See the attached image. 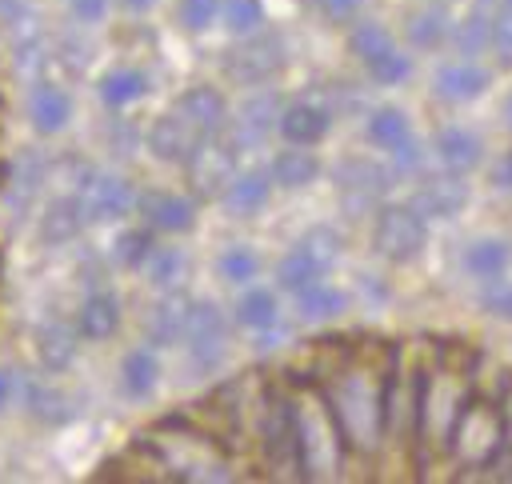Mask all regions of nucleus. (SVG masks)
<instances>
[{"label":"nucleus","instance_id":"f257e3e1","mask_svg":"<svg viewBox=\"0 0 512 484\" xmlns=\"http://www.w3.org/2000/svg\"><path fill=\"white\" fill-rule=\"evenodd\" d=\"M324 404L336 420L344 448L364 452V456L380 448L388 432V380H376L364 368H344L324 388Z\"/></svg>","mask_w":512,"mask_h":484},{"label":"nucleus","instance_id":"f03ea898","mask_svg":"<svg viewBox=\"0 0 512 484\" xmlns=\"http://www.w3.org/2000/svg\"><path fill=\"white\" fill-rule=\"evenodd\" d=\"M292 408V444H296V472L304 480H332L340 472V432L324 400H288Z\"/></svg>","mask_w":512,"mask_h":484},{"label":"nucleus","instance_id":"7ed1b4c3","mask_svg":"<svg viewBox=\"0 0 512 484\" xmlns=\"http://www.w3.org/2000/svg\"><path fill=\"white\" fill-rule=\"evenodd\" d=\"M452 460L460 468H488L500 452H504V416L500 404L480 400V396H464L452 428H448V444Z\"/></svg>","mask_w":512,"mask_h":484},{"label":"nucleus","instance_id":"20e7f679","mask_svg":"<svg viewBox=\"0 0 512 484\" xmlns=\"http://www.w3.org/2000/svg\"><path fill=\"white\" fill-rule=\"evenodd\" d=\"M376 252L392 264H408L424 252L428 244V220L412 204H384L376 208Z\"/></svg>","mask_w":512,"mask_h":484},{"label":"nucleus","instance_id":"39448f33","mask_svg":"<svg viewBox=\"0 0 512 484\" xmlns=\"http://www.w3.org/2000/svg\"><path fill=\"white\" fill-rule=\"evenodd\" d=\"M288 64V48L276 32H252V40H240L236 48H228L224 56V76L244 84V88H256L264 80H272L280 68Z\"/></svg>","mask_w":512,"mask_h":484},{"label":"nucleus","instance_id":"423d86ee","mask_svg":"<svg viewBox=\"0 0 512 484\" xmlns=\"http://www.w3.org/2000/svg\"><path fill=\"white\" fill-rule=\"evenodd\" d=\"M184 344H188V360L196 368H216L228 352V324L224 312L212 300H192L188 308V324H184Z\"/></svg>","mask_w":512,"mask_h":484},{"label":"nucleus","instance_id":"0eeeda50","mask_svg":"<svg viewBox=\"0 0 512 484\" xmlns=\"http://www.w3.org/2000/svg\"><path fill=\"white\" fill-rule=\"evenodd\" d=\"M204 140H208V132H204L180 104H172V108L148 128V152H152L156 160H164V164H184Z\"/></svg>","mask_w":512,"mask_h":484},{"label":"nucleus","instance_id":"6e6552de","mask_svg":"<svg viewBox=\"0 0 512 484\" xmlns=\"http://www.w3.org/2000/svg\"><path fill=\"white\" fill-rule=\"evenodd\" d=\"M184 164H188V184L196 188V196H204V200L224 196L228 180L236 176V144L232 140H220V132H216Z\"/></svg>","mask_w":512,"mask_h":484},{"label":"nucleus","instance_id":"1a4fd4ad","mask_svg":"<svg viewBox=\"0 0 512 484\" xmlns=\"http://www.w3.org/2000/svg\"><path fill=\"white\" fill-rule=\"evenodd\" d=\"M408 204H412L424 220H452V216L464 212V204H468V184L460 180V172L448 168V172L424 176V180L412 188Z\"/></svg>","mask_w":512,"mask_h":484},{"label":"nucleus","instance_id":"9d476101","mask_svg":"<svg viewBox=\"0 0 512 484\" xmlns=\"http://www.w3.org/2000/svg\"><path fill=\"white\" fill-rule=\"evenodd\" d=\"M280 96L276 92H248L244 96V104L236 108V116L228 120V140L236 144V152H248V148H256L272 128H276V120H280Z\"/></svg>","mask_w":512,"mask_h":484},{"label":"nucleus","instance_id":"9b49d317","mask_svg":"<svg viewBox=\"0 0 512 484\" xmlns=\"http://www.w3.org/2000/svg\"><path fill=\"white\" fill-rule=\"evenodd\" d=\"M80 208H84V220H116L124 216L132 204H136V192L124 176H108V172H92L84 184H80Z\"/></svg>","mask_w":512,"mask_h":484},{"label":"nucleus","instance_id":"f8f14e48","mask_svg":"<svg viewBox=\"0 0 512 484\" xmlns=\"http://www.w3.org/2000/svg\"><path fill=\"white\" fill-rule=\"evenodd\" d=\"M388 184V172L368 156H348L336 164V188L348 204H376Z\"/></svg>","mask_w":512,"mask_h":484},{"label":"nucleus","instance_id":"ddd939ff","mask_svg":"<svg viewBox=\"0 0 512 484\" xmlns=\"http://www.w3.org/2000/svg\"><path fill=\"white\" fill-rule=\"evenodd\" d=\"M136 208L152 232H188L196 224V204L180 192H144L136 196Z\"/></svg>","mask_w":512,"mask_h":484},{"label":"nucleus","instance_id":"4468645a","mask_svg":"<svg viewBox=\"0 0 512 484\" xmlns=\"http://www.w3.org/2000/svg\"><path fill=\"white\" fill-rule=\"evenodd\" d=\"M332 128V112L316 100H296V104H284L280 108V120H276V132L288 140V144H320Z\"/></svg>","mask_w":512,"mask_h":484},{"label":"nucleus","instance_id":"2eb2a0df","mask_svg":"<svg viewBox=\"0 0 512 484\" xmlns=\"http://www.w3.org/2000/svg\"><path fill=\"white\" fill-rule=\"evenodd\" d=\"M28 120H32V128H36L40 136L64 132L68 120H72V96H68L60 84L40 80V84L28 92Z\"/></svg>","mask_w":512,"mask_h":484},{"label":"nucleus","instance_id":"dca6fc26","mask_svg":"<svg viewBox=\"0 0 512 484\" xmlns=\"http://www.w3.org/2000/svg\"><path fill=\"white\" fill-rule=\"evenodd\" d=\"M488 84H492L488 68H480V64H472V60L444 64V68H436V76H432L436 96H440V100H452V104L476 100L480 92H488Z\"/></svg>","mask_w":512,"mask_h":484},{"label":"nucleus","instance_id":"f3484780","mask_svg":"<svg viewBox=\"0 0 512 484\" xmlns=\"http://www.w3.org/2000/svg\"><path fill=\"white\" fill-rule=\"evenodd\" d=\"M432 148H436L440 164L452 168V172H468V168H476V164L484 160V140H480L476 132L460 128V124L440 128L436 140H432Z\"/></svg>","mask_w":512,"mask_h":484},{"label":"nucleus","instance_id":"a211bd4d","mask_svg":"<svg viewBox=\"0 0 512 484\" xmlns=\"http://www.w3.org/2000/svg\"><path fill=\"white\" fill-rule=\"evenodd\" d=\"M188 308H192V300H188L180 288H176V292H164L160 304L148 312V324H144L148 340H152V344H176V340H184Z\"/></svg>","mask_w":512,"mask_h":484},{"label":"nucleus","instance_id":"6ab92c4d","mask_svg":"<svg viewBox=\"0 0 512 484\" xmlns=\"http://www.w3.org/2000/svg\"><path fill=\"white\" fill-rule=\"evenodd\" d=\"M272 196V176L252 168V172H236L224 188V204L232 216H256Z\"/></svg>","mask_w":512,"mask_h":484},{"label":"nucleus","instance_id":"aec40b11","mask_svg":"<svg viewBox=\"0 0 512 484\" xmlns=\"http://www.w3.org/2000/svg\"><path fill=\"white\" fill-rule=\"evenodd\" d=\"M512 264V244L500 240V236H480L464 248V272L476 276V280H500Z\"/></svg>","mask_w":512,"mask_h":484},{"label":"nucleus","instance_id":"412c9836","mask_svg":"<svg viewBox=\"0 0 512 484\" xmlns=\"http://www.w3.org/2000/svg\"><path fill=\"white\" fill-rule=\"evenodd\" d=\"M408 40L416 48H436L448 28H452V16H448V4L444 0H420L412 12H408Z\"/></svg>","mask_w":512,"mask_h":484},{"label":"nucleus","instance_id":"4be33fe9","mask_svg":"<svg viewBox=\"0 0 512 484\" xmlns=\"http://www.w3.org/2000/svg\"><path fill=\"white\" fill-rule=\"evenodd\" d=\"M268 176L280 188H308L320 176V160L308 152V144H292V148L276 152V160L268 164Z\"/></svg>","mask_w":512,"mask_h":484},{"label":"nucleus","instance_id":"5701e85b","mask_svg":"<svg viewBox=\"0 0 512 484\" xmlns=\"http://www.w3.org/2000/svg\"><path fill=\"white\" fill-rule=\"evenodd\" d=\"M176 104H180V108H184L208 136H216V132L228 124V104H224V96H220L212 84H196V88L180 92Z\"/></svg>","mask_w":512,"mask_h":484},{"label":"nucleus","instance_id":"b1692460","mask_svg":"<svg viewBox=\"0 0 512 484\" xmlns=\"http://www.w3.org/2000/svg\"><path fill=\"white\" fill-rule=\"evenodd\" d=\"M120 328V300L112 296V292H92L88 300H84V308H80V324H76V332L84 336V340H108L112 332Z\"/></svg>","mask_w":512,"mask_h":484},{"label":"nucleus","instance_id":"393cba45","mask_svg":"<svg viewBox=\"0 0 512 484\" xmlns=\"http://www.w3.org/2000/svg\"><path fill=\"white\" fill-rule=\"evenodd\" d=\"M84 208H80V196H60L48 204V212L40 216V240L44 244H64L72 240L80 228H84Z\"/></svg>","mask_w":512,"mask_h":484},{"label":"nucleus","instance_id":"a878e982","mask_svg":"<svg viewBox=\"0 0 512 484\" xmlns=\"http://www.w3.org/2000/svg\"><path fill=\"white\" fill-rule=\"evenodd\" d=\"M144 268V280L156 288V292H176L188 276V256L180 248H164V244H152L148 260L140 264Z\"/></svg>","mask_w":512,"mask_h":484},{"label":"nucleus","instance_id":"bb28decb","mask_svg":"<svg viewBox=\"0 0 512 484\" xmlns=\"http://www.w3.org/2000/svg\"><path fill=\"white\" fill-rule=\"evenodd\" d=\"M36 352H40V364H44V368L60 372V368H68L72 356H76V332H72L64 320H48V324L36 328Z\"/></svg>","mask_w":512,"mask_h":484},{"label":"nucleus","instance_id":"cd10ccee","mask_svg":"<svg viewBox=\"0 0 512 484\" xmlns=\"http://www.w3.org/2000/svg\"><path fill=\"white\" fill-rule=\"evenodd\" d=\"M296 296H300V300H296V312H300V320H308V324L336 320V316L348 308V296H344L340 288L324 284V280L308 284V288H304V292H296Z\"/></svg>","mask_w":512,"mask_h":484},{"label":"nucleus","instance_id":"c85d7f7f","mask_svg":"<svg viewBox=\"0 0 512 484\" xmlns=\"http://www.w3.org/2000/svg\"><path fill=\"white\" fill-rule=\"evenodd\" d=\"M156 384H160V360L148 348L128 352L124 364H120V392L132 396V400H144Z\"/></svg>","mask_w":512,"mask_h":484},{"label":"nucleus","instance_id":"c756f323","mask_svg":"<svg viewBox=\"0 0 512 484\" xmlns=\"http://www.w3.org/2000/svg\"><path fill=\"white\" fill-rule=\"evenodd\" d=\"M96 88H100V100L108 108H128L148 92V76L140 68H112V72L100 76Z\"/></svg>","mask_w":512,"mask_h":484},{"label":"nucleus","instance_id":"7c9ffc66","mask_svg":"<svg viewBox=\"0 0 512 484\" xmlns=\"http://www.w3.org/2000/svg\"><path fill=\"white\" fill-rule=\"evenodd\" d=\"M348 48L360 56V64L368 68V64H376L380 56H388L392 48H396V40H392V32L384 28V24H376V20H356L352 24V32H348Z\"/></svg>","mask_w":512,"mask_h":484},{"label":"nucleus","instance_id":"2f4dec72","mask_svg":"<svg viewBox=\"0 0 512 484\" xmlns=\"http://www.w3.org/2000/svg\"><path fill=\"white\" fill-rule=\"evenodd\" d=\"M412 136V124H408V116L400 112V108H376L372 116H368V140L376 144V148H384V152H392V148H400L404 140Z\"/></svg>","mask_w":512,"mask_h":484},{"label":"nucleus","instance_id":"473e14b6","mask_svg":"<svg viewBox=\"0 0 512 484\" xmlns=\"http://www.w3.org/2000/svg\"><path fill=\"white\" fill-rule=\"evenodd\" d=\"M340 232L336 228H328V224H316V228H308L300 240H296V252H304L320 272H328L336 260H340Z\"/></svg>","mask_w":512,"mask_h":484},{"label":"nucleus","instance_id":"72a5a7b5","mask_svg":"<svg viewBox=\"0 0 512 484\" xmlns=\"http://www.w3.org/2000/svg\"><path fill=\"white\" fill-rule=\"evenodd\" d=\"M276 316H280V308H276V296L268 288H252L236 304V320L244 328H252V332H268L276 324Z\"/></svg>","mask_w":512,"mask_h":484},{"label":"nucleus","instance_id":"f704fd0d","mask_svg":"<svg viewBox=\"0 0 512 484\" xmlns=\"http://www.w3.org/2000/svg\"><path fill=\"white\" fill-rule=\"evenodd\" d=\"M320 276H324V272H320L304 252H296V248L276 264V284H280V288H288V292H304V288H308V284H316Z\"/></svg>","mask_w":512,"mask_h":484},{"label":"nucleus","instance_id":"c9c22d12","mask_svg":"<svg viewBox=\"0 0 512 484\" xmlns=\"http://www.w3.org/2000/svg\"><path fill=\"white\" fill-rule=\"evenodd\" d=\"M220 16H224V28L232 36H252L264 24L260 0H220Z\"/></svg>","mask_w":512,"mask_h":484},{"label":"nucleus","instance_id":"e433bc0d","mask_svg":"<svg viewBox=\"0 0 512 484\" xmlns=\"http://www.w3.org/2000/svg\"><path fill=\"white\" fill-rule=\"evenodd\" d=\"M492 16H496V12L476 8L468 20L456 24V48H460L464 56H476L484 44H492Z\"/></svg>","mask_w":512,"mask_h":484},{"label":"nucleus","instance_id":"4c0bfd02","mask_svg":"<svg viewBox=\"0 0 512 484\" xmlns=\"http://www.w3.org/2000/svg\"><path fill=\"white\" fill-rule=\"evenodd\" d=\"M216 272H220L228 284H248V280L260 272V260H256V252H252V248L236 244V248L220 252V260H216Z\"/></svg>","mask_w":512,"mask_h":484},{"label":"nucleus","instance_id":"58836bf2","mask_svg":"<svg viewBox=\"0 0 512 484\" xmlns=\"http://www.w3.org/2000/svg\"><path fill=\"white\" fill-rule=\"evenodd\" d=\"M28 412L40 416V420H48V424H60V420L72 416L68 400L56 388H44V384H28Z\"/></svg>","mask_w":512,"mask_h":484},{"label":"nucleus","instance_id":"ea45409f","mask_svg":"<svg viewBox=\"0 0 512 484\" xmlns=\"http://www.w3.org/2000/svg\"><path fill=\"white\" fill-rule=\"evenodd\" d=\"M148 252H152V228L148 224L144 228H128V232L116 236V260L124 268H140L148 260Z\"/></svg>","mask_w":512,"mask_h":484},{"label":"nucleus","instance_id":"a19ab883","mask_svg":"<svg viewBox=\"0 0 512 484\" xmlns=\"http://www.w3.org/2000/svg\"><path fill=\"white\" fill-rule=\"evenodd\" d=\"M408 72H412V60H408L400 48H392L388 56H380L376 64H368V76H372L376 84H404Z\"/></svg>","mask_w":512,"mask_h":484},{"label":"nucleus","instance_id":"79ce46f5","mask_svg":"<svg viewBox=\"0 0 512 484\" xmlns=\"http://www.w3.org/2000/svg\"><path fill=\"white\" fill-rule=\"evenodd\" d=\"M220 20V0H180V24L188 32H204Z\"/></svg>","mask_w":512,"mask_h":484},{"label":"nucleus","instance_id":"37998d69","mask_svg":"<svg viewBox=\"0 0 512 484\" xmlns=\"http://www.w3.org/2000/svg\"><path fill=\"white\" fill-rule=\"evenodd\" d=\"M492 48L504 64H512V8H496L492 16Z\"/></svg>","mask_w":512,"mask_h":484},{"label":"nucleus","instance_id":"c03bdc74","mask_svg":"<svg viewBox=\"0 0 512 484\" xmlns=\"http://www.w3.org/2000/svg\"><path fill=\"white\" fill-rule=\"evenodd\" d=\"M480 304H484V312H488V316H496V320H508V324H512V284H496V288H488V292L480 296Z\"/></svg>","mask_w":512,"mask_h":484},{"label":"nucleus","instance_id":"a18cd8bd","mask_svg":"<svg viewBox=\"0 0 512 484\" xmlns=\"http://www.w3.org/2000/svg\"><path fill=\"white\" fill-rule=\"evenodd\" d=\"M0 20L8 24V28H16V32H24V28H32V8H28V0H0Z\"/></svg>","mask_w":512,"mask_h":484},{"label":"nucleus","instance_id":"49530a36","mask_svg":"<svg viewBox=\"0 0 512 484\" xmlns=\"http://www.w3.org/2000/svg\"><path fill=\"white\" fill-rule=\"evenodd\" d=\"M316 4H320L324 16L336 20V24H352V20L360 16V8H364V0H316Z\"/></svg>","mask_w":512,"mask_h":484},{"label":"nucleus","instance_id":"de8ad7c7","mask_svg":"<svg viewBox=\"0 0 512 484\" xmlns=\"http://www.w3.org/2000/svg\"><path fill=\"white\" fill-rule=\"evenodd\" d=\"M392 160H396L404 172H408V168H420V160H424V152H420V140H416V136H408L400 148H392Z\"/></svg>","mask_w":512,"mask_h":484},{"label":"nucleus","instance_id":"09e8293b","mask_svg":"<svg viewBox=\"0 0 512 484\" xmlns=\"http://www.w3.org/2000/svg\"><path fill=\"white\" fill-rule=\"evenodd\" d=\"M104 4H108V0H68L72 16H76L80 24H96V20L104 16Z\"/></svg>","mask_w":512,"mask_h":484},{"label":"nucleus","instance_id":"8fccbe9b","mask_svg":"<svg viewBox=\"0 0 512 484\" xmlns=\"http://www.w3.org/2000/svg\"><path fill=\"white\" fill-rule=\"evenodd\" d=\"M492 184H496V188H512V152H504V156L492 164Z\"/></svg>","mask_w":512,"mask_h":484},{"label":"nucleus","instance_id":"3c124183","mask_svg":"<svg viewBox=\"0 0 512 484\" xmlns=\"http://www.w3.org/2000/svg\"><path fill=\"white\" fill-rule=\"evenodd\" d=\"M500 416H504V448H512V380L504 384V400H500Z\"/></svg>","mask_w":512,"mask_h":484},{"label":"nucleus","instance_id":"603ef678","mask_svg":"<svg viewBox=\"0 0 512 484\" xmlns=\"http://www.w3.org/2000/svg\"><path fill=\"white\" fill-rule=\"evenodd\" d=\"M12 392H16V372L12 368H0V408L12 400Z\"/></svg>","mask_w":512,"mask_h":484},{"label":"nucleus","instance_id":"864d4df0","mask_svg":"<svg viewBox=\"0 0 512 484\" xmlns=\"http://www.w3.org/2000/svg\"><path fill=\"white\" fill-rule=\"evenodd\" d=\"M120 4H124V8H132V12H144V8H152L156 0H120Z\"/></svg>","mask_w":512,"mask_h":484},{"label":"nucleus","instance_id":"5fc2aeb1","mask_svg":"<svg viewBox=\"0 0 512 484\" xmlns=\"http://www.w3.org/2000/svg\"><path fill=\"white\" fill-rule=\"evenodd\" d=\"M504 124L512 128V92H508V100H504Z\"/></svg>","mask_w":512,"mask_h":484},{"label":"nucleus","instance_id":"6e6d98bb","mask_svg":"<svg viewBox=\"0 0 512 484\" xmlns=\"http://www.w3.org/2000/svg\"><path fill=\"white\" fill-rule=\"evenodd\" d=\"M500 8H512V0H500Z\"/></svg>","mask_w":512,"mask_h":484}]
</instances>
